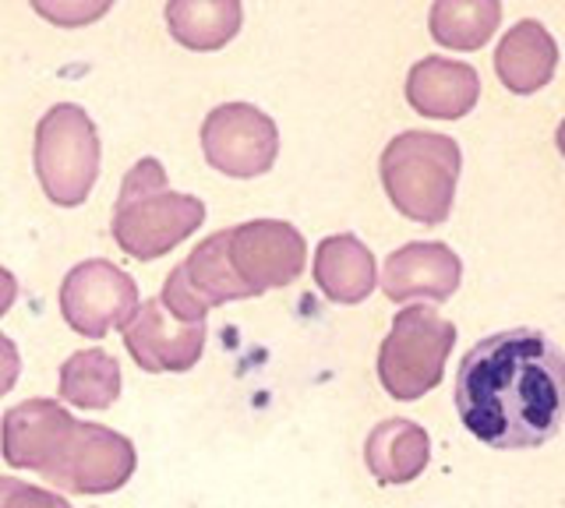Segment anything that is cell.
Listing matches in <instances>:
<instances>
[{"label":"cell","mask_w":565,"mask_h":508,"mask_svg":"<svg viewBox=\"0 0 565 508\" xmlns=\"http://www.w3.org/2000/svg\"><path fill=\"white\" fill-rule=\"evenodd\" d=\"M558 138H562V152H565V125H562V134Z\"/></svg>","instance_id":"cell-9"},{"label":"cell","mask_w":565,"mask_h":508,"mask_svg":"<svg viewBox=\"0 0 565 508\" xmlns=\"http://www.w3.org/2000/svg\"><path fill=\"white\" fill-rule=\"evenodd\" d=\"M555 64L558 46L537 19L516 22L494 50V72L512 93H537L555 75Z\"/></svg>","instance_id":"cell-4"},{"label":"cell","mask_w":565,"mask_h":508,"mask_svg":"<svg viewBox=\"0 0 565 508\" xmlns=\"http://www.w3.org/2000/svg\"><path fill=\"white\" fill-rule=\"evenodd\" d=\"M32 11L57 29H82L99 22L106 11L114 8V0H29Z\"/></svg>","instance_id":"cell-8"},{"label":"cell","mask_w":565,"mask_h":508,"mask_svg":"<svg viewBox=\"0 0 565 508\" xmlns=\"http://www.w3.org/2000/svg\"><path fill=\"white\" fill-rule=\"evenodd\" d=\"M456 413L494 452H530L565 424V349L541 328L477 339L456 371Z\"/></svg>","instance_id":"cell-1"},{"label":"cell","mask_w":565,"mask_h":508,"mask_svg":"<svg viewBox=\"0 0 565 508\" xmlns=\"http://www.w3.org/2000/svg\"><path fill=\"white\" fill-rule=\"evenodd\" d=\"M456 177V149L449 138L403 134L385 155V181L399 208L420 219H441L449 208V187Z\"/></svg>","instance_id":"cell-2"},{"label":"cell","mask_w":565,"mask_h":508,"mask_svg":"<svg viewBox=\"0 0 565 508\" xmlns=\"http://www.w3.org/2000/svg\"><path fill=\"white\" fill-rule=\"evenodd\" d=\"M241 0H167V29L188 50H220L241 32Z\"/></svg>","instance_id":"cell-6"},{"label":"cell","mask_w":565,"mask_h":508,"mask_svg":"<svg viewBox=\"0 0 565 508\" xmlns=\"http://www.w3.org/2000/svg\"><path fill=\"white\" fill-rule=\"evenodd\" d=\"M209 152L230 173H258L273 155V125L252 107H223L209 120Z\"/></svg>","instance_id":"cell-3"},{"label":"cell","mask_w":565,"mask_h":508,"mask_svg":"<svg viewBox=\"0 0 565 508\" xmlns=\"http://www.w3.org/2000/svg\"><path fill=\"white\" fill-rule=\"evenodd\" d=\"M406 96L428 117H459L477 99V72L470 64L424 57L406 82Z\"/></svg>","instance_id":"cell-5"},{"label":"cell","mask_w":565,"mask_h":508,"mask_svg":"<svg viewBox=\"0 0 565 508\" xmlns=\"http://www.w3.org/2000/svg\"><path fill=\"white\" fill-rule=\"evenodd\" d=\"M502 22V0H435L431 40L449 50H481Z\"/></svg>","instance_id":"cell-7"}]
</instances>
